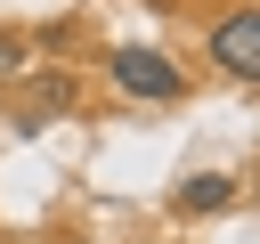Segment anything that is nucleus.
Instances as JSON below:
<instances>
[{
  "mask_svg": "<svg viewBox=\"0 0 260 244\" xmlns=\"http://www.w3.org/2000/svg\"><path fill=\"white\" fill-rule=\"evenodd\" d=\"M106 81H114L122 98H146V106H171V98L187 89V73H179L162 49H114V57H106Z\"/></svg>",
  "mask_w": 260,
  "mask_h": 244,
  "instance_id": "f257e3e1",
  "label": "nucleus"
},
{
  "mask_svg": "<svg viewBox=\"0 0 260 244\" xmlns=\"http://www.w3.org/2000/svg\"><path fill=\"white\" fill-rule=\"evenodd\" d=\"M211 65H228L236 81H260V8H228L211 24Z\"/></svg>",
  "mask_w": 260,
  "mask_h": 244,
  "instance_id": "f03ea898",
  "label": "nucleus"
},
{
  "mask_svg": "<svg viewBox=\"0 0 260 244\" xmlns=\"http://www.w3.org/2000/svg\"><path fill=\"white\" fill-rule=\"evenodd\" d=\"M228 195H236V187H228L219 171H187V179L171 187V203H179V211H219Z\"/></svg>",
  "mask_w": 260,
  "mask_h": 244,
  "instance_id": "7ed1b4c3",
  "label": "nucleus"
},
{
  "mask_svg": "<svg viewBox=\"0 0 260 244\" xmlns=\"http://www.w3.org/2000/svg\"><path fill=\"white\" fill-rule=\"evenodd\" d=\"M32 98H41V106H73V81H65V73H41Z\"/></svg>",
  "mask_w": 260,
  "mask_h": 244,
  "instance_id": "20e7f679",
  "label": "nucleus"
},
{
  "mask_svg": "<svg viewBox=\"0 0 260 244\" xmlns=\"http://www.w3.org/2000/svg\"><path fill=\"white\" fill-rule=\"evenodd\" d=\"M0 73H24V33H0Z\"/></svg>",
  "mask_w": 260,
  "mask_h": 244,
  "instance_id": "39448f33",
  "label": "nucleus"
}]
</instances>
